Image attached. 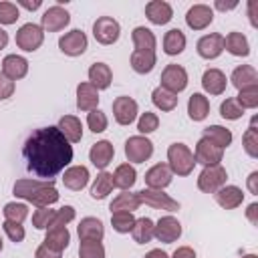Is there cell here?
<instances>
[{"label":"cell","mask_w":258,"mask_h":258,"mask_svg":"<svg viewBox=\"0 0 258 258\" xmlns=\"http://www.w3.org/2000/svg\"><path fill=\"white\" fill-rule=\"evenodd\" d=\"M12 93H14V81H10L8 77L0 73V101L12 97Z\"/></svg>","instance_id":"db71d44e"},{"label":"cell","mask_w":258,"mask_h":258,"mask_svg":"<svg viewBox=\"0 0 258 258\" xmlns=\"http://www.w3.org/2000/svg\"><path fill=\"white\" fill-rule=\"evenodd\" d=\"M28 169L38 177H52L73 161V145L58 127L36 129L24 143Z\"/></svg>","instance_id":"6da1fadb"},{"label":"cell","mask_w":258,"mask_h":258,"mask_svg":"<svg viewBox=\"0 0 258 258\" xmlns=\"http://www.w3.org/2000/svg\"><path fill=\"white\" fill-rule=\"evenodd\" d=\"M34 258H60V252H54V250H50V248H46V246L42 244L40 248H36Z\"/></svg>","instance_id":"11a10c76"},{"label":"cell","mask_w":258,"mask_h":258,"mask_svg":"<svg viewBox=\"0 0 258 258\" xmlns=\"http://www.w3.org/2000/svg\"><path fill=\"white\" fill-rule=\"evenodd\" d=\"M246 218H248L254 226H258V204H256V202L248 206V210H246Z\"/></svg>","instance_id":"6f0895ef"},{"label":"cell","mask_w":258,"mask_h":258,"mask_svg":"<svg viewBox=\"0 0 258 258\" xmlns=\"http://www.w3.org/2000/svg\"><path fill=\"white\" fill-rule=\"evenodd\" d=\"M187 113H189V119L194 121H204L210 113V101L208 97H204L202 93H194L187 101Z\"/></svg>","instance_id":"f1b7e54d"},{"label":"cell","mask_w":258,"mask_h":258,"mask_svg":"<svg viewBox=\"0 0 258 258\" xmlns=\"http://www.w3.org/2000/svg\"><path fill=\"white\" fill-rule=\"evenodd\" d=\"M18 20V6L12 2H0V24H14Z\"/></svg>","instance_id":"816d5d0a"},{"label":"cell","mask_w":258,"mask_h":258,"mask_svg":"<svg viewBox=\"0 0 258 258\" xmlns=\"http://www.w3.org/2000/svg\"><path fill=\"white\" fill-rule=\"evenodd\" d=\"M135 181H137V171H135V167L129 165V163H121V165L115 169V173H113V183H115V187L129 189V187H133Z\"/></svg>","instance_id":"d6a6232c"},{"label":"cell","mask_w":258,"mask_h":258,"mask_svg":"<svg viewBox=\"0 0 258 258\" xmlns=\"http://www.w3.org/2000/svg\"><path fill=\"white\" fill-rule=\"evenodd\" d=\"M113 115L119 125H131L137 117V103L131 97H117L113 101Z\"/></svg>","instance_id":"4fadbf2b"},{"label":"cell","mask_w":258,"mask_h":258,"mask_svg":"<svg viewBox=\"0 0 258 258\" xmlns=\"http://www.w3.org/2000/svg\"><path fill=\"white\" fill-rule=\"evenodd\" d=\"M20 6H24V8H28V10H36V8H40V0H34V2L20 0Z\"/></svg>","instance_id":"6125c7cd"},{"label":"cell","mask_w":258,"mask_h":258,"mask_svg":"<svg viewBox=\"0 0 258 258\" xmlns=\"http://www.w3.org/2000/svg\"><path fill=\"white\" fill-rule=\"evenodd\" d=\"M119 32H121L119 22L111 16H101L93 24V36L101 44H113L119 38Z\"/></svg>","instance_id":"52a82bcc"},{"label":"cell","mask_w":258,"mask_h":258,"mask_svg":"<svg viewBox=\"0 0 258 258\" xmlns=\"http://www.w3.org/2000/svg\"><path fill=\"white\" fill-rule=\"evenodd\" d=\"M28 73V60L18 54H8L2 60V75L8 77L10 81H18Z\"/></svg>","instance_id":"d6986e66"},{"label":"cell","mask_w":258,"mask_h":258,"mask_svg":"<svg viewBox=\"0 0 258 258\" xmlns=\"http://www.w3.org/2000/svg\"><path fill=\"white\" fill-rule=\"evenodd\" d=\"M105 234V228L101 224V220L97 218H83L81 224H79V238L81 240H99L103 238Z\"/></svg>","instance_id":"f546056e"},{"label":"cell","mask_w":258,"mask_h":258,"mask_svg":"<svg viewBox=\"0 0 258 258\" xmlns=\"http://www.w3.org/2000/svg\"><path fill=\"white\" fill-rule=\"evenodd\" d=\"M71 242V234L67 230V226H58V228H50L44 236V246L54 250V252H62Z\"/></svg>","instance_id":"4316f807"},{"label":"cell","mask_w":258,"mask_h":258,"mask_svg":"<svg viewBox=\"0 0 258 258\" xmlns=\"http://www.w3.org/2000/svg\"><path fill=\"white\" fill-rule=\"evenodd\" d=\"M151 153H153V143L143 135H135V137H129L125 141V155L133 163L147 161L151 157Z\"/></svg>","instance_id":"8992f818"},{"label":"cell","mask_w":258,"mask_h":258,"mask_svg":"<svg viewBox=\"0 0 258 258\" xmlns=\"http://www.w3.org/2000/svg\"><path fill=\"white\" fill-rule=\"evenodd\" d=\"M145 16L149 18V22L153 24H167L171 18H173V10L167 2L163 0H151L147 6H145Z\"/></svg>","instance_id":"ac0fdd59"},{"label":"cell","mask_w":258,"mask_h":258,"mask_svg":"<svg viewBox=\"0 0 258 258\" xmlns=\"http://www.w3.org/2000/svg\"><path fill=\"white\" fill-rule=\"evenodd\" d=\"M6 44H8V32L0 28V50H2V48H4Z\"/></svg>","instance_id":"e7e4bbea"},{"label":"cell","mask_w":258,"mask_h":258,"mask_svg":"<svg viewBox=\"0 0 258 258\" xmlns=\"http://www.w3.org/2000/svg\"><path fill=\"white\" fill-rule=\"evenodd\" d=\"M145 183L149 189H163L171 183V169L165 163H157L153 165L147 173H145Z\"/></svg>","instance_id":"e0dca14e"},{"label":"cell","mask_w":258,"mask_h":258,"mask_svg":"<svg viewBox=\"0 0 258 258\" xmlns=\"http://www.w3.org/2000/svg\"><path fill=\"white\" fill-rule=\"evenodd\" d=\"M230 81H232V85H234L238 91H242V89H246V87H256V83H258V73H256L250 64H242V67H236V69H234Z\"/></svg>","instance_id":"484cf974"},{"label":"cell","mask_w":258,"mask_h":258,"mask_svg":"<svg viewBox=\"0 0 258 258\" xmlns=\"http://www.w3.org/2000/svg\"><path fill=\"white\" fill-rule=\"evenodd\" d=\"M242 143H244V149L250 157H258V131H256V117L252 119L250 127L246 129L244 137H242Z\"/></svg>","instance_id":"b9f144b4"},{"label":"cell","mask_w":258,"mask_h":258,"mask_svg":"<svg viewBox=\"0 0 258 258\" xmlns=\"http://www.w3.org/2000/svg\"><path fill=\"white\" fill-rule=\"evenodd\" d=\"M87 125H89V129L93 133H103L107 129V115L103 111H99V109H93L87 115Z\"/></svg>","instance_id":"bcb514c9"},{"label":"cell","mask_w":258,"mask_h":258,"mask_svg":"<svg viewBox=\"0 0 258 258\" xmlns=\"http://www.w3.org/2000/svg\"><path fill=\"white\" fill-rule=\"evenodd\" d=\"M238 6V2H222V0H216V8L218 10H232V8H236Z\"/></svg>","instance_id":"91938a15"},{"label":"cell","mask_w":258,"mask_h":258,"mask_svg":"<svg viewBox=\"0 0 258 258\" xmlns=\"http://www.w3.org/2000/svg\"><path fill=\"white\" fill-rule=\"evenodd\" d=\"M111 224H113L115 232L127 234V232H131V228L135 224V218H133L131 212H113L111 214Z\"/></svg>","instance_id":"60d3db41"},{"label":"cell","mask_w":258,"mask_h":258,"mask_svg":"<svg viewBox=\"0 0 258 258\" xmlns=\"http://www.w3.org/2000/svg\"><path fill=\"white\" fill-rule=\"evenodd\" d=\"M220 115L224 119H230V121H236L244 115V109L236 103V99H226L222 105H220Z\"/></svg>","instance_id":"7dc6e473"},{"label":"cell","mask_w":258,"mask_h":258,"mask_svg":"<svg viewBox=\"0 0 258 258\" xmlns=\"http://www.w3.org/2000/svg\"><path fill=\"white\" fill-rule=\"evenodd\" d=\"M54 212H56V210H50L48 206H46V208H38V210L32 214V226L38 228V230H46L48 224H50V220H52V216H54Z\"/></svg>","instance_id":"f907efd6"},{"label":"cell","mask_w":258,"mask_h":258,"mask_svg":"<svg viewBox=\"0 0 258 258\" xmlns=\"http://www.w3.org/2000/svg\"><path fill=\"white\" fill-rule=\"evenodd\" d=\"M212 20H214V10L206 4H194L185 14V22L191 30H204L208 24H212Z\"/></svg>","instance_id":"5bb4252c"},{"label":"cell","mask_w":258,"mask_h":258,"mask_svg":"<svg viewBox=\"0 0 258 258\" xmlns=\"http://www.w3.org/2000/svg\"><path fill=\"white\" fill-rule=\"evenodd\" d=\"M71 220H75V208L73 206H64V208H60V210L54 212V216H52V220H50V224H48L46 230L58 228V226H67Z\"/></svg>","instance_id":"c3c4849f"},{"label":"cell","mask_w":258,"mask_h":258,"mask_svg":"<svg viewBox=\"0 0 258 258\" xmlns=\"http://www.w3.org/2000/svg\"><path fill=\"white\" fill-rule=\"evenodd\" d=\"M40 22H42V28H46L48 32H56V30H62L71 22V14L62 6H50L42 14Z\"/></svg>","instance_id":"9a60e30c"},{"label":"cell","mask_w":258,"mask_h":258,"mask_svg":"<svg viewBox=\"0 0 258 258\" xmlns=\"http://www.w3.org/2000/svg\"><path fill=\"white\" fill-rule=\"evenodd\" d=\"M42 40H44V32H42V28H40L38 24H34V22L22 24V26L18 28V32H16V44H18V48H22V50H26V52L36 50V48L42 44Z\"/></svg>","instance_id":"5b68a950"},{"label":"cell","mask_w":258,"mask_h":258,"mask_svg":"<svg viewBox=\"0 0 258 258\" xmlns=\"http://www.w3.org/2000/svg\"><path fill=\"white\" fill-rule=\"evenodd\" d=\"M111 79H113V73H111L109 64H105V62L91 64V69H89V81H91V85L97 91L99 89H107L111 85Z\"/></svg>","instance_id":"83f0119b"},{"label":"cell","mask_w":258,"mask_h":258,"mask_svg":"<svg viewBox=\"0 0 258 258\" xmlns=\"http://www.w3.org/2000/svg\"><path fill=\"white\" fill-rule=\"evenodd\" d=\"M242 258H258L256 254H246V256H242Z\"/></svg>","instance_id":"03108f58"},{"label":"cell","mask_w":258,"mask_h":258,"mask_svg":"<svg viewBox=\"0 0 258 258\" xmlns=\"http://www.w3.org/2000/svg\"><path fill=\"white\" fill-rule=\"evenodd\" d=\"M183 48H185V36H183V32L179 28L167 30L165 36H163V50L173 56V54H179Z\"/></svg>","instance_id":"e575fe53"},{"label":"cell","mask_w":258,"mask_h":258,"mask_svg":"<svg viewBox=\"0 0 258 258\" xmlns=\"http://www.w3.org/2000/svg\"><path fill=\"white\" fill-rule=\"evenodd\" d=\"M113 155H115V149H113V145H111L109 141H97V143L91 147V151H89L91 163H93L95 167H99V169H105V167L111 163Z\"/></svg>","instance_id":"44dd1931"},{"label":"cell","mask_w":258,"mask_h":258,"mask_svg":"<svg viewBox=\"0 0 258 258\" xmlns=\"http://www.w3.org/2000/svg\"><path fill=\"white\" fill-rule=\"evenodd\" d=\"M224 48H228V52H232L234 56H248L250 54L248 38L242 32H230L224 38Z\"/></svg>","instance_id":"1f68e13d"},{"label":"cell","mask_w":258,"mask_h":258,"mask_svg":"<svg viewBox=\"0 0 258 258\" xmlns=\"http://www.w3.org/2000/svg\"><path fill=\"white\" fill-rule=\"evenodd\" d=\"M161 87L173 95L183 91L187 87V73L179 64H167L161 73Z\"/></svg>","instance_id":"ba28073f"},{"label":"cell","mask_w":258,"mask_h":258,"mask_svg":"<svg viewBox=\"0 0 258 258\" xmlns=\"http://www.w3.org/2000/svg\"><path fill=\"white\" fill-rule=\"evenodd\" d=\"M58 131L64 135L69 143H79L83 139V125L75 115H64L58 121Z\"/></svg>","instance_id":"603a6c76"},{"label":"cell","mask_w":258,"mask_h":258,"mask_svg":"<svg viewBox=\"0 0 258 258\" xmlns=\"http://www.w3.org/2000/svg\"><path fill=\"white\" fill-rule=\"evenodd\" d=\"M204 137L206 139H210L214 145H218L220 149H224V147H228L230 143H232V133H230V129H226V127H222V125H210V127H206L204 129Z\"/></svg>","instance_id":"d590c367"},{"label":"cell","mask_w":258,"mask_h":258,"mask_svg":"<svg viewBox=\"0 0 258 258\" xmlns=\"http://www.w3.org/2000/svg\"><path fill=\"white\" fill-rule=\"evenodd\" d=\"M167 161H169L171 173H177V175H189L194 171V165H196L194 153L183 143H171L169 145V149H167Z\"/></svg>","instance_id":"3957f363"},{"label":"cell","mask_w":258,"mask_h":258,"mask_svg":"<svg viewBox=\"0 0 258 258\" xmlns=\"http://www.w3.org/2000/svg\"><path fill=\"white\" fill-rule=\"evenodd\" d=\"M62 183L69 189H75V191L83 189L89 183V169L85 165H73V167H69L64 171V175H62Z\"/></svg>","instance_id":"cb8c5ba5"},{"label":"cell","mask_w":258,"mask_h":258,"mask_svg":"<svg viewBox=\"0 0 258 258\" xmlns=\"http://www.w3.org/2000/svg\"><path fill=\"white\" fill-rule=\"evenodd\" d=\"M99 105V91L91 83H81L77 87V107L81 111H93Z\"/></svg>","instance_id":"ffe728a7"},{"label":"cell","mask_w":258,"mask_h":258,"mask_svg":"<svg viewBox=\"0 0 258 258\" xmlns=\"http://www.w3.org/2000/svg\"><path fill=\"white\" fill-rule=\"evenodd\" d=\"M236 103L242 109H256L258 107V87H246L238 93Z\"/></svg>","instance_id":"f6af8a7d"},{"label":"cell","mask_w":258,"mask_h":258,"mask_svg":"<svg viewBox=\"0 0 258 258\" xmlns=\"http://www.w3.org/2000/svg\"><path fill=\"white\" fill-rule=\"evenodd\" d=\"M159 127V117L155 115V113H151V111H145L141 117H139V121H137V129H139V133H153L155 129Z\"/></svg>","instance_id":"681fc988"},{"label":"cell","mask_w":258,"mask_h":258,"mask_svg":"<svg viewBox=\"0 0 258 258\" xmlns=\"http://www.w3.org/2000/svg\"><path fill=\"white\" fill-rule=\"evenodd\" d=\"M248 8H250V22H252V26H256L258 24V20H256V2L250 0L248 2Z\"/></svg>","instance_id":"94428289"},{"label":"cell","mask_w":258,"mask_h":258,"mask_svg":"<svg viewBox=\"0 0 258 258\" xmlns=\"http://www.w3.org/2000/svg\"><path fill=\"white\" fill-rule=\"evenodd\" d=\"M202 87L210 95H222L226 91V75L220 69H208L202 77Z\"/></svg>","instance_id":"d4e9b609"},{"label":"cell","mask_w":258,"mask_h":258,"mask_svg":"<svg viewBox=\"0 0 258 258\" xmlns=\"http://www.w3.org/2000/svg\"><path fill=\"white\" fill-rule=\"evenodd\" d=\"M14 196L22 198L30 204H34L36 208H46L54 202H58V191L52 183V179L48 181H40V179H18L14 183Z\"/></svg>","instance_id":"7a4b0ae2"},{"label":"cell","mask_w":258,"mask_h":258,"mask_svg":"<svg viewBox=\"0 0 258 258\" xmlns=\"http://www.w3.org/2000/svg\"><path fill=\"white\" fill-rule=\"evenodd\" d=\"M58 48L69 56H79L87 50V36L83 30H71L58 40Z\"/></svg>","instance_id":"7c38bea8"},{"label":"cell","mask_w":258,"mask_h":258,"mask_svg":"<svg viewBox=\"0 0 258 258\" xmlns=\"http://www.w3.org/2000/svg\"><path fill=\"white\" fill-rule=\"evenodd\" d=\"M79 256L81 258H105V248L99 240H81Z\"/></svg>","instance_id":"7bdbcfd3"},{"label":"cell","mask_w":258,"mask_h":258,"mask_svg":"<svg viewBox=\"0 0 258 258\" xmlns=\"http://www.w3.org/2000/svg\"><path fill=\"white\" fill-rule=\"evenodd\" d=\"M258 171H252L250 173V177H248V189L252 191V194H258Z\"/></svg>","instance_id":"680465c9"},{"label":"cell","mask_w":258,"mask_h":258,"mask_svg":"<svg viewBox=\"0 0 258 258\" xmlns=\"http://www.w3.org/2000/svg\"><path fill=\"white\" fill-rule=\"evenodd\" d=\"M2 228H4V232L8 234V238H10L12 242H22V240H24V228H22L18 222L6 220V222L2 224Z\"/></svg>","instance_id":"f5cc1de1"},{"label":"cell","mask_w":258,"mask_h":258,"mask_svg":"<svg viewBox=\"0 0 258 258\" xmlns=\"http://www.w3.org/2000/svg\"><path fill=\"white\" fill-rule=\"evenodd\" d=\"M171 258H196V252H194V248H189V246H181V248H177V250L173 252Z\"/></svg>","instance_id":"9f6ffc18"},{"label":"cell","mask_w":258,"mask_h":258,"mask_svg":"<svg viewBox=\"0 0 258 258\" xmlns=\"http://www.w3.org/2000/svg\"><path fill=\"white\" fill-rule=\"evenodd\" d=\"M145 258H169V256L163 250H151V252L145 254Z\"/></svg>","instance_id":"be15d7a7"},{"label":"cell","mask_w":258,"mask_h":258,"mask_svg":"<svg viewBox=\"0 0 258 258\" xmlns=\"http://www.w3.org/2000/svg\"><path fill=\"white\" fill-rule=\"evenodd\" d=\"M153 236L163 244H171L181 236V224L173 216H163L153 226Z\"/></svg>","instance_id":"30bf717a"},{"label":"cell","mask_w":258,"mask_h":258,"mask_svg":"<svg viewBox=\"0 0 258 258\" xmlns=\"http://www.w3.org/2000/svg\"><path fill=\"white\" fill-rule=\"evenodd\" d=\"M222 155H224V149H220L218 145H214L210 139L202 137L196 145V163H204V165H218L222 161Z\"/></svg>","instance_id":"8fae6325"},{"label":"cell","mask_w":258,"mask_h":258,"mask_svg":"<svg viewBox=\"0 0 258 258\" xmlns=\"http://www.w3.org/2000/svg\"><path fill=\"white\" fill-rule=\"evenodd\" d=\"M153 222L149 218H139L135 220L133 228H131V234H133V240L137 244H147L151 238H153Z\"/></svg>","instance_id":"74e56055"},{"label":"cell","mask_w":258,"mask_h":258,"mask_svg":"<svg viewBox=\"0 0 258 258\" xmlns=\"http://www.w3.org/2000/svg\"><path fill=\"white\" fill-rule=\"evenodd\" d=\"M137 196H139L141 204H147V206H151L155 210H167V212H177L179 210V204L173 198H169L167 194H163L161 189H149V187H145V189L137 191Z\"/></svg>","instance_id":"9c48e42d"},{"label":"cell","mask_w":258,"mask_h":258,"mask_svg":"<svg viewBox=\"0 0 258 258\" xmlns=\"http://www.w3.org/2000/svg\"><path fill=\"white\" fill-rule=\"evenodd\" d=\"M0 250H2V238H0Z\"/></svg>","instance_id":"003e7915"},{"label":"cell","mask_w":258,"mask_h":258,"mask_svg":"<svg viewBox=\"0 0 258 258\" xmlns=\"http://www.w3.org/2000/svg\"><path fill=\"white\" fill-rule=\"evenodd\" d=\"M226 179H228V173L220 163L218 165H206L198 177V187L204 194H216L222 185H226Z\"/></svg>","instance_id":"277c9868"},{"label":"cell","mask_w":258,"mask_h":258,"mask_svg":"<svg viewBox=\"0 0 258 258\" xmlns=\"http://www.w3.org/2000/svg\"><path fill=\"white\" fill-rule=\"evenodd\" d=\"M151 101H153V105H155L157 109H161V111H173V109L177 107V95L165 91L163 87H157V89L151 93Z\"/></svg>","instance_id":"f35d334b"},{"label":"cell","mask_w":258,"mask_h":258,"mask_svg":"<svg viewBox=\"0 0 258 258\" xmlns=\"http://www.w3.org/2000/svg\"><path fill=\"white\" fill-rule=\"evenodd\" d=\"M222 50H224V36L218 32L206 34L198 40V52L204 58H218L222 54Z\"/></svg>","instance_id":"2e32d148"},{"label":"cell","mask_w":258,"mask_h":258,"mask_svg":"<svg viewBox=\"0 0 258 258\" xmlns=\"http://www.w3.org/2000/svg\"><path fill=\"white\" fill-rule=\"evenodd\" d=\"M131 67L135 73L145 75L151 73L155 67V52H147V50H133L131 54Z\"/></svg>","instance_id":"836d02e7"},{"label":"cell","mask_w":258,"mask_h":258,"mask_svg":"<svg viewBox=\"0 0 258 258\" xmlns=\"http://www.w3.org/2000/svg\"><path fill=\"white\" fill-rule=\"evenodd\" d=\"M141 206V200L137 194H119L111 202V212H135Z\"/></svg>","instance_id":"ab89813d"},{"label":"cell","mask_w":258,"mask_h":258,"mask_svg":"<svg viewBox=\"0 0 258 258\" xmlns=\"http://www.w3.org/2000/svg\"><path fill=\"white\" fill-rule=\"evenodd\" d=\"M113 187H115V183H113V173L101 171V173L95 177V183H93V187H91V196H93L95 200H103V198H107V196L111 194Z\"/></svg>","instance_id":"8d00e7d4"},{"label":"cell","mask_w":258,"mask_h":258,"mask_svg":"<svg viewBox=\"0 0 258 258\" xmlns=\"http://www.w3.org/2000/svg\"><path fill=\"white\" fill-rule=\"evenodd\" d=\"M214 196H216V202H218L224 210H234V208H238V206L242 204V200H244L242 189L236 187V185H222Z\"/></svg>","instance_id":"7402d4cb"},{"label":"cell","mask_w":258,"mask_h":258,"mask_svg":"<svg viewBox=\"0 0 258 258\" xmlns=\"http://www.w3.org/2000/svg\"><path fill=\"white\" fill-rule=\"evenodd\" d=\"M135 50H147V52H155V34L145 28V26H137L131 32Z\"/></svg>","instance_id":"4dcf8cb0"},{"label":"cell","mask_w":258,"mask_h":258,"mask_svg":"<svg viewBox=\"0 0 258 258\" xmlns=\"http://www.w3.org/2000/svg\"><path fill=\"white\" fill-rule=\"evenodd\" d=\"M4 218L10 220V222H18L22 224V220L28 216V206L26 204H18V202H10L4 206Z\"/></svg>","instance_id":"ee69618b"}]
</instances>
